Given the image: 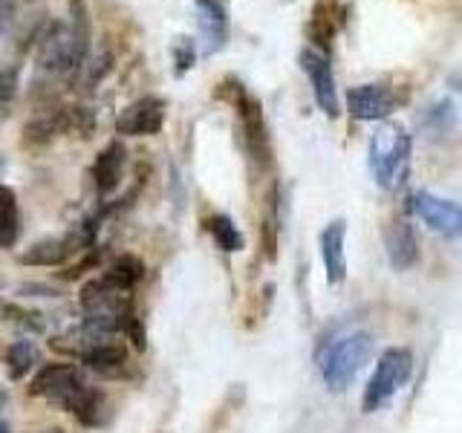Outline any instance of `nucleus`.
<instances>
[{"mask_svg": "<svg viewBox=\"0 0 462 433\" xmlns=\"http://www.w3.org/2000/svg\"><path fill=\"white\" fill-rule=\"evenodd\" d=\"M29 393L38 399L61 401L67 404V410H76V404L90 393V387L84 384L81 373L72 364H47L29 384Z\"/></svg>", "mask_w": 462, "mask_h": 433, "instance_id": "nucleus-6", "label": "nucleus"}, {"mask_svg": "<svg viewBox=\"0 0 462 433\" xmlns=\"http://www.w3.org/2000/svg\"><path fill=\"white\" fill-rule=\"evenodd\" d=\"M206 231L211 235V240L217 243V249H223V252H240L243 245H245L237 223L231 220L228 214H211L208 220H206Z\"/></svg>", "mask_w": 462, "mask_h": 433, "instance_id": "nucleus-17", "label": "nucleus"}, {"mask_svg": "<svg viewBox=\"0 0 462 433\" xmlns=\"http://www.w3.org/2000/svg\"><path fill=\"white\" fill-rule=\"evenodd\" d=\"M413 373V355L411 350H402V346H390V350L382 353L379 364H375L367 390H365V399H361V408L365 413L379 410L384 401L393 399L399 390L404 387V382L411 379Z\"/></svg>", "mask_w": 462, "mask_h": 433, "instance_id": "nucleus-5", "label": "nucleus"}, {"mask_svg": "<svg viewBox=\"0 0 462 433\" xmlns=\"http://www.w3.org/2000/svg\"><path fill=\"white\" fill-rule=\"evenodd\" d=\"M197 61V41L194 38H177V43H173V72L182 78L188 69L194 67Z\"/></svg>", "mask_w": 462, "mask_h": 433, "instance_id": "nucleus-22", "label": "nucleus"}, {"mask_svg": "<svg viewBox=\"0 0 462 433\" xmlns=\"http://www.w3.org/2000/svg\"><path fill=\"white\" fill-rule=\"evenodd\" d=\"M384 249H387V260L393 269H411L419 260V237L411 223L404 220H393L384 226Z\"/></svg>", "mask_w": 462, "mask_h": 433, "instance_id": "nucleus-13", "label": "nucleus"}, {"mask_svg": "<svg viewBox=\"0 0 462 433\" xmlns=\"http://www.w3.org/2000/svg\"><path fill=\"white\" fill-rule=\"evenodd\" d=\"M67 257V243L64 240H41L21 254V263L26 266H58Z\"/></svg>", "mask_w": 462, "mask_h": 433, "instance_id": "nucleus-19", "label": "nucleus"}, {"mask_svg": "<svg viewBox=\"0 0 462 433\" xmlns=\"http://www.w3.org/2000/svg\"><path fill=\"white\" fill-rule=\"evenodd\" d=\"M84 58H87V21H84L81 0H76V12H72L69 23H55L41 41L38 76L69 78L84 67Z\"/></svg>", "mask_w": 462, "mask_h": 433, "instance_id": "nucleus-1", "label": "nucleus"}, {"mask_svg": "<svg viewBox=\"0 0 462 433\" xmlns=\"http://www.w3.org/2000/svg\"><path fill=\"white\" fill-rule=\"evenodd\" d=\"M197 26H199V52L202 55H217L228 41V14L223 0H197Z\"/></svg>", "mask_w": 462, "mask_h": 433, "instance_id": "nucleus-12", "label": "nucleus"}, {"mask_svg": "<svg viewBox=\"0 0 462 433\" xmlns=\"http://www.w3.org/2000/svg\"><path fill=\"white\" fill-rule=\"evenodd\" d=\"M32 433H64L61 428H43V430H32Z\"/></svg>", "mask_w": 462, "mask_h": 433, "instance_id": "nucleus-25", "label": "nucleus"}, {"mask_svg": "<svg viewBox=\"0 0 462 433\" xmlns=\"http://www.w3.org/2000/svg\"><path fill=\"white\" fill-rule=\"evenodd\" d=\"M344 231L346 226L341 220H332L329 226H324V231L318 235V249H321V260H324V272L327 281L336 286L344 281Z\"/></svg>", "mask_w": 462, "mask_h": 433, "instance_id": "nucleus-15", "label": "nucleus"}, {"mask_svg": "<svg viewBox=\"0 0 462 433\" xmlns=\"http://www.w3.org/2000/svg\"><path fill=\"white\" fill-rule=\"evenodd\" d=\"M370 168L384 191H399L411 173V134L399 122H382L370 136Z\"/></svg>", "mask_w": 462, "mask_h": 433, "instance_id": "nucleus-2", "label": "nucleus"}, {"mask_svg": "<svg viewBox=\"0 0 462 433\" xmlns=\"http://www.w3.org/2000/svg\"><path fill=\"white\" fill-rule=\"evenodd\" d=\"M6 364L12 379H21L23 373H29L38 364V346L32 341H14L6 353Z\"/></svg>", "mask_w": 462, "mask_h": 433, "instance_id": "nucleus-20", "label": "nucleus"}, {"mask_svg": "<svg viewBox=\"0 0 462 433\" xmlns=\"http://www.w3.org/2000/svg\"><path fill=\"white\" fill-rule=\"evenodd\" d=\"M411 211L416 216H422V220L433 231H439V235L459 237L462 214H459V206H457L454 199H445V197L428 194V191H416V194H411Z\"/></svg>", "mask_w": 462, "mask_h": 433, "instance_id": "nucleus-9", "label": "nucleus"}, {"mask_svg": "<svg viewBox=\"0 0 462 433\" xmlns=\"http://www.w3.org/2000/svg\"><path fill=\"white\" fill-rule=\"evenodd\" d=\"M4 170H6V159H4V153H0V177H4Z\"/></svg>", "mask_w": 462, "mask_h": 433, "instance_id": "nucleus-26", "label": "nucleus"}, {"mask_svg": "<svg viewBox=\"0 0 462 433\" xmlns=\"http://www.w3.org/2000/svg\"><path fill=\"white\" fill-rule=\"evenodd\" d=\"M393 110L396 98L382 84H356L346 90V113L358 122H382Z\"/></svg>", "mask_w": 462, "mask_h": 433, "instance_id": "nucleus-11", "label": "nucleus"}, {"mask_svg": "<svg viewBox=\"0 0 462 433\" xmlns=\"http://www.w3.org/2000/svg\"><path fill=\"white\" fill-rule=\"evenodd\" d=\"M18 197H14L12 188L0 185V249H9L18 240Z\"/></svg>", "mask_w": 462, "mask_h": 433, "instance_id": "nucleus-18", "label": "nucleus"}, {"mask_svg": "<svg viewBox=\"0 0 462 433\" xmlns=\"http://www.w3.org/2000/svg\"><path fill=\"white\" fill-rule=\"evenodd\" d=\"M0 433H9V428H6L4 422H0Z\"/></svg>", "mask_w": 462, "mask_h": 433, "instance_id": "nucleus-27", "label": "nucleus"}, {"mask_svg": "<svg viewBox=\"0 0 462 433\" xmlns=\"http://www.w3.org/2000/svg\"><path fill=\"white\" fill-rule=\"evenodd\" d=\"M81 309L87 315V327L98 332H125L134 321V300L130 289L116 286L110 278H98L84 283L81 289Z\"/></svg>", "mask_w": 462, "mask_h": 433, "instance_id": "nucleus-4", "label": "nucleus"}, {"mask_svg": "<svg viewBox=\"0 0 462 433\" xmlns=\"http://www.w3.org/2000/svg\"><path fill=\"white\" fill-rule=\"evenodd\" d=\"M165 124V101L159 96H142L116 115V134L122 136H153Z\"/></svg>", "mask_w": 462, "mask_h": 433, "instance_id": "nucleus-8", "label": "nucleus"}, {"mask_svg": "<svg viewBox=\"0 0 462 433\" xmlns=\"http://www.w3.org/2000/svg\"><path fill=\"white\" fill-rule=\"evenodd\" d=\"M235 105L240 110V122H243V130H245V142H249L252 159L260 168H269V162H272V144H269V130H266L263 110H260V101L243 90L235 98Z\"/></svg>", "mask_w": 462, "mask_h": 433, "instance_id": "nucleus-10", "label": "nucleus"}, {"mask_svg": "<svg viewBox=\"0 0 462 433\" xmlns=\"http://www.w3.org/2000/svg\"><path fill=\"white\" fill-rule=\"evenodd\" d=\"M9 18H12V6H9V0H0V32H4V29H6Z\"/></svg>", "mask_w": 462, "mask_h": 433, "instance_id": "nucleus-24", "label": "nucleus"}, {"mask_svg": "<svg viewBox=\"0 0 462 433\" xmlns=\"http://www.w3.org/2000/svg\"><path fill=\"white\" fill-rule=\"evenodd\" d=\"M18 96V69L0 67V115H6V107Z\"/></svg>", "mask_w": 462, "mask_h": 433, "instance_id": "nucleus-23", "label": "nucleus"}, {"mask_svg": "<svg viewBox=\"0 0 462 433\" xmlns=\"http://www.w3.org/2000/svg\"><path fill=\"white\" fill-rule=\"evenodd\" d=\"M370 353H373V336L361 329L344 332V336L332 338L324 346V353L318 355V370H321V379L327 382L332 393H341V390H346L356 382V375L367 364Z\"/></svg>", "mask_w": 462, "mask_h": 433, "instance_id": "nucleus-3", "label": "nucleus"}, {"mask_svg": "<svg viewBox=\"0 0 462 433\" xmlns=\"http://www.w3.org/2000/svg\"><path fill=\"white\" fill-rule=\"evenodd\" d=\"M81 361L93 373L105 375V379H119V375L127 373V353L122 344H113V341H98L96 346H90Z\"/></svg>", "mask_w": 462, "mask_h": 433, "instance_id": "nucleus-16", "label": "nucleus"}, {"mask_svg": "<svg viewBox=\"0 0 462 433\" xmlns=\"http://www.w3.org/2000/svg\"><path fill=\"white\" fill-rule=\"evenodd\" d=\"M298 64L300 69L307 72V78L312 84V96H315V105L321 107L327 115H336L341 113V98H338V87H336V72H332V64L324 52L318 50H303L298 55Z\"/></svg>", "mask_w": 462, "mask_h": 433, "instance_id": "nucleus-7", "label": "nucleus"}, {"mask_svg": "<svg viewBox=\"0 0 462 433\" xmlns=\"http://www.w3.org/2000/svg\"><path fill=\"white\" fill-rule=\"evenodd\" d=\"M125 165H127V148L122 142L113 139L107 148L96 156V165H93V182H96V191L101 197H107L119 188Z\"/></svg>", "mask_w": 462, "mask_h": 433, "instance_id": "nucleus-14", "label": "nucleus"}, {"mask_svg": "<svg viewBox=\"0 0 462 433\" xmlns=\"http://www.w3.org/2000/svg\"><path fill=\"white\" fill-rule=\"evenodd\" d=\"M142 274H144V263H142V260L134 257V254H122L113 263V269L105 274V278H110L116 286H122V289H134L142 281Z\"/></svg>", "mask_w": 462, "mask_h": 433, "instance_id": "nucleus-21", "label": "nucleus"}]
</instances>
